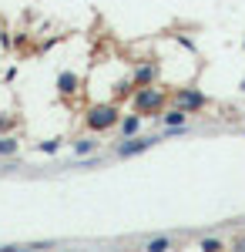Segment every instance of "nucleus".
I'll list each match as a JSON object with an SVG mask.
<instances>
[{"label": "nucleus", "instance_id": "nucleus-3", "mask_svg": "<svg viewBox=\"0 0 245 252\" xmlns=\"http://www.w3.org/2000/svg\"><path fill=\"white\" fill-rule=\"evenodd\" d=\"M171 101H175V104H182L188 115H198V111H205L208 104H212L208 94H202V91H198V88H191V84L175 88V91H171Z\"/></svg>", "mask_w": 245, "mask_h": 252}, {"label": "nucleus", "instance_id": "nucleus-9", "mask_svg": "<svg viewBox=\"0 0 245 252\" xmlns=\"http://www.w3.org/2000/svg\"><path fill=\"white\" fill-rule=\"evenodd\" d=\"M118 128H121V135H124V138L141 135V115H138V111H131V115H121Z\"/></svg>", "mask_w": 245, "mask_h": 252}, {"label": "nucleus", "instance_id": "nucleus-15", "mask_svg": "<svg viewBox=\"0 0 245 252\" xmlns=\"http://www.w3.org/2000/svg\"><path fill=\"white\" fill-rule=\"evenodd\" d=\"M232 246H235V249H242V252H245V235H239V239H235Z\"/></svg>", "mask_w": 245, "mask_h": 252}, {"label": "nucleus", "instance_id": "nucleus-7", "mask_svg": "<svg viewBox=\"0 0 245 252\" xmlns=\"http://www.w3.org/2000/svg\"><path fill=\"white\" fill-rule=\"evenodd\" d=\"M158 121H161V128H178V125H188V111H185L182 104H175V101H171L168 108L158 115Z\"/></svg>", "mask_w": 245, "mask_h": 252}, {"label": "nucleus", "instance_id": "nucleus-16", "mask_svg": "<svg viewBox=\"0 0 245 252\" xmlns=\"http://www.w3.org/2000/svg\"><path fill=\"white\" fill-rule=\"evenodd\" d=\"M239 91H242V94H245V78H242V84H239Z\"/></svg>", "mask_w": 245, "mask_h": 252}, {"label": "nucleus", "instance_id": "nucleus-12", "mask_svg": "<svg viewBox=\"0 0 245 252\" xmlns=\"http://www.w3.org/2000/svg\"><path fill=\"white\" fill-rule=\"evenodd\" d=\"M145 249H148V252H165V249H171V239H168V235L148 239V242H145Z\"/></svg>", "mask_w": 245, "mask_h": 252}, {"label": "nucleus", "instance_id": "nucleus-13", "mask_svg": "<svg viewBox=\"0 0 245 252\" xmlns=\"http://www.w3.org/2000/svg\"><path fill=\"white\" fill-rule=\"evenodd\" d=\"M57 148H61L57 141H40V145H37V152H44V155H54Z\"/></svg>", "mask_w": 245, "mask_h": 252}, {"label": "nucleus", "instance_id": "nucleus-14", "mask_svg": "<svg viewBox=\"0 0 245 252\" xmlns=\"http://www.w3.org/2000/svg\"><path fill=\"white\" fill-rule=\"evenodd\" d=\"M202 249H205V252H215V249H222V239H202Z\"/></svg>", "mask_w": 245, "mask_h": 252}, {"label": "nucleus", "instance_id": "nucleus-1", "mask_svg": "<svg viewBox=\"0 0 245 252\" xmlns=\"http://www.w3.org/2000/svg\"><path fill=\"white\" fill-rule=\"evenodd\" d=\"M168 101H171V94L165 88L148 84V88H138L131 94V111H138L141 118H154V121H158V115L168 108Z\"/></svg>", "mask_w": 245, "mask_h": 252}, {"label": "nucleus", "instance_id": "nucleus-11", "mask_svg": "<svg viewBox=\"0 0 245 252\" xmlns=\"http://www.w3.org/2000/svg\"><path fill=\"white\" fill-rule=\"evenodd\" d=\"M17 125H20V118L14 111H3L0 115V135H10V128H17Z\"/></svg>", "mask_w": 245, "mask_h": 252}, {"label": "nucleus", "instance_id": "nucleus-6", "mask_svg": "<svg viewBox=\"0 0 245 252\" xmlns=\"http://www.w3.org/2000/svg\"><path fill=\"white\" fill-rule=\"evenodd\" d=\"M81 91H84V81H81V74H74V71H61V74H57V94L64 97V101L77 97Z\"/></svg>", "mask_w": 245, "mask_h": 252}, {"label": "nucleus", "instance_id": "nucleus-4", "mask_svg": "<svg viewBox=\"0 0 245 252\" xmlns=\"http://www.w3.org/2000/svg\"><path fill=\"white\" fill-rule=\"evenodd\" d=\"M128 78H131L134 91H138V88H148V84H158V78H161V64H158L154 58H145V61H138V64L131 67Z\"/></svg>", "mask_w": 245, "mask_h": 252}, {"label": "nucleus", "instance_id": "nucleus-2", "mask_svg": "<svg viewBox=\"0 0 245 252\" xmlns=\"http://www.w3.org/2000/svg\"><path fill=\"white\" fill-rule=\"evenodd\" d=\"M118 121H121V104H118V101H97V104H91V108L84 111V125H88V131H94V135L114 131Z\"/></svg>", "mask_w": 245, "mask_h": 252}, {"label": "nucleus", "instance_id": "nucleus-5", "mask_svg": "<svg viewBox=\"0 0 245 252\" xmlns=\"http://www.w3.org/2000/svg\"><path fill=\"white\" fill-rule=\"evenodd\" d=\"M158 141H161V135H131L114 148V155L118 158H134V155H141V152H151Z\"/></svg>", "mask_w": 245, "mask_h": 252}, {"label": "nucleus", "instance_id": "nucleus-8", "mask_svg": "<svg viewBox=\"0 0 245 252\" xmlns=\"http://www.w3.org/2000/svg\"><path fill=\"white\" fill-rule=\"evenodd\" d=\"M71 148H74L77 158H88V155H97L101 141H97V135L91 131V135H84V138H77V141H71Z\"/></svg>", "mask_w": 245, "mask_h": 252}, {"label": "nucleus", "instance_id": "nucleus-10", "mask_svg": "<svg viewBox=\"0 0 245 252\" xmlns=\"http://www.w3.org/2000/svg\"><path fill=\"white\" fill-rule=\"evenodd\" d=\"M20 152V141L14 135H0V158H14Z\"/></svg>", "mask_w": 245, "mask_h": 252}]
</instances>
